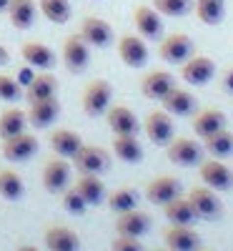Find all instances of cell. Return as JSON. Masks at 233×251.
<instances>
[{"instance_id":"1","label":"cell","mask_w":233,"mask_h":251,"mask_svg":"<svg viewBox=\"0 0 233 251\" xmlns=\"http://www.w3.org/2000/svg\"><path fill=\"white\" fill-rule=\"evenodd\" d=\"M111 100H113L111 83L103 80V78H95L86 86V91H83V111H86L91 118L105 116L108 108H111Z\"/></svg>"},{"instance_id":"2","label":"cell","mask_w":233,"mask_h":251,"mask_svg":"<svg viewBox=\"0 0 233 251\" xmlns=\"http://www.w3.org/2000/svg\"><path fill=\"white\" fill-rule=\"evenodd\" d=\"M73 166L80 171V174H95V176H103L111 171V156L105 149L100 146H80V151L73 156Z\"/></svg>"},{"instance_id":"3","label":"cell","mask_w":233,"mask_h":251,"mask_svg":"<svg viewBox=\"0 0 233 251\" xmlns=\"http://www.w3.org/2000/svg\"><path fill=\"white\" fill-rule=\"evenodd\" d=\"M158 55L165 63H173V66H183V63L193 55V40L186 33H171L161 38L158 43Z\"/></svg>"},{"instance_id":"4","label":"cell","mask_w":233,"mask_h":251,"mask_svg":"<svg viewBox=\"0 0 233 251\" xmlns=\"http://www.w3.org/2000/svg\"><path fill=\"white\" fill-rule=\"evenodd\" d=\"M198 176L208 188H213V191H231L233 188V171L223 163V158L201 161L198 163Z\"/></svg>"},{"instance_id":"5","label":"cell","mask_w":233,"mask_h":251,"mask_svg":"<svg viewBox=\"0 0 233 251\" xmlns=\"http://www.w3.org/2000/svg\"><path fill=\"white\" fill-rule=\"evenodd\" d=\"M213 75H216V63L208 55L193 53L181 66V78L188 83V86H206V83L213 80Z\"/></svg>"},{"instance_id":"6","label":"cell","mask_w":233,"mask_h":251,"mask_svg":"<svg viewBox=\"0 0 233 251\" xmlns=\"http://www.w3.org/2000/svg\"><path fill=\"white\" fill-rule=\"evenodd\" d=\"M143 131L148 136V141L156 146H168L173 138V116L168 111H151L143 121Z\"/></svg>"},{"instance_id":"7","label":"cell","mask_w":233,"mask_h":251,"mask_svg":"<svg viewBox=\"0 0 233 251\" xmlns=\"http://www.w3.org/2000/svg\"><path fill=\"white\" fill-rule=\"evenodd\" d=\"M165 156L171 163L183 166V169H190V166H198L203 161L201 146L193 138H171V143L165 146Z\"/></svg>"},{"instance_id":"8","label":"cell","mask_w":233,"mask_h":251,"mask_svg":"<svg viewBox=\"0 0 233 251\" xmlns=\"http://www.w3.org/2000/svg\"><path fill=\"white\" fill-rule=\"evenodd\" d=\"M188 201L193 203L198 219H218L221 211H223V203L218 199V191H213V188L208 186H193L188 191Z\"/></svg>"},{"instance_id":"9","label":"cell","mask_w":233,"mask_h":251,"mask_svg":"<svg viewBox=\"0 0 233 251\" xmlns=\"http://www.w3.org/2000/svg\"><path fill=\"white\" fill-rule=\"evenodd\" d=\"M63 63L70 73H83L91 63V46L78 35H68L63 43Z\"/></svg>"},{"instance_id":"10","label":"cell","mask_w":233,"mask_h":251,"mask_svg":"<svg viewBox=\"0 0 233 251\" xmlns=\"http://www.w3.org/2000/svg\"><path fill=\"white\" fill-rule=\"evenodd\" d=\"M118 55L128 68H143L148 63V46H145V38L133 35V33H125L118 40Z\"/></svg>"},{"instance_id":"11","label":"cell","mask_w":233,"mask_h":251,"mask_svg":"<svg viewBox=\"0 0 233 251\" xmlns=\"http://www.w3.org/2000/svg\"><path fill=\"white\" fill-rule=\"evenodd\" d=\"M133 25L140 38L145 40H161L163 38V20L153 5H136L133 10Z\"/></svg>"},{"instance_id":"12","label":"cell","mask_w":233,"mask_h":251,"mask_svg":"<svg viewBox=\"0 0 233 251\" xmlns=\"http://www.w3.org/2000/svg\"><path fill=\"white\" fill-rule=\"evenodd\" d=\"M80 38L86 40L88 46H93V48H108L113 43V28H111L108 20L88 15L80 23Z\"/></svg>"},{"instance_id":"13","label":"cell","mask_w":233,"mask_h":251,"mask_svg":"<svg viewBox=\"0 0 233 251\" xmlns=\"http://www.w3.org/2000/svg\"><path fill=\"white\" fill-rule=\"evenodd\" d=\"M105 118H108V126H111L113 136H138V131H140L138 116L128 106H123V103L111 106L108 113H105Z\"/></svg>"},{"instance_id":"14","label":"cell","mask_w":233,"mask_h":251,"mask_svg":"<svg viewBox=\"0 0 233 251\" xmlns=\"http://www.w3.org/2000/svg\"><path fill=\"white\" fill-rule=\"evenodd\" d=\"M35 153H38V138L30 133H18L13 138H3V156L10 163L30 161Z\"/></svg>"},{"instance_id":"15","label":"cell","mask_w":233,"mask_h":251,"mask_svg":"<svg viewBox=\"0 0 233 251\" xmlns=\"http://www.w3.org/2000/svg\"><path fill=\"white\" fill-rule=\"evenodd\" d=\"M173 88H176V78L168 71H151L140 80V93L148 100H163Z\"/></svg>"},{"instance_id":"16","label":"cell","mask_w":233,"mask_h":251,"mask_svg":"<svg viewBox=\"0 0 233 251\" xmlns=\"http://www.w3.org/2000/svg\"><path fill=\"white\" fill-rule=\"evenodd\" d=\"M148 231H151V216H148L145 211H140V208L118 214V219H116V234L118 236H136V239H140Z\"/></svg>"},{"instance_id":"17","label":"cell","mask_w":233,"mask_h":251,"mask_svg":"<svg viewBox=\"0 0 233 251\" xmlns=\"http://www.w3.org/2000/svg\"><path fill=\"white\" fill-rule=\"evenodd\" d=\"M68 181H70V166L66 163V158H53L46 163L43 169V186L48 194H63L68 188Z\"/></svg>"},{"instance_id":"18","label":"cell","mask_w":233,"mask_h":251,"mask_svg":"<svg viewBox=\"0 0 233 251\" xmlns=\"http://www.w3.org/2000/svg\"><path fill=\"white\" fill-rule=\"evenodd\" d=\"M178 196H181V183L173 176H158L145 186V199L156 206H165L168 201H173Z\"/></svg>"},{"instance_id":"19","label":"cell","mask_w":233,"mask_h":251,"mask_svg":"<svg viewBox=\"0 0 233 251\" xmlns=\"http://www.w3.org/2000/svg\"><path fill=\"white\" fill-rule=\"evenodd\" d=\"M163 241H165L168 249H173V251H196L201 246V236L190 226H181V224L168 226L163 231Z\"/></svg>"},{"instance_id":"20","label":"cell","mask_w":233,"mask_h":251,"mask_svg":"<svg viewBox=\"0 0 233 251\" xmlns=\"http://www.w3.org/2000/svg\"><path fill=\"white\" fill-rule=\"evenodd\" d=\"M226 126H228L226 113L218 111V108H203V111H198V113L193 116V131H196V136H198L201 141H206L208 136L223 131Z\"/></svg>"},{"instance_id":"21","label":"cell","mask_w":233,"mask_h":251,"mask_svg":"<svg viewBox=\"0 0 233 251\" xmlns=\"http://www.w3.org/2000/svg\"><path fill=\"white\" fill-rule=\"evenodd\" d=\"M20 55H23V60L28 63L30 68H38V71H50V68L55 66V53H53L46 43H40V40L23 43V48H20Z\"/></svg>"},{"instance_id":"22","label":"cell","mask_w":233,"mask_h":251,"mask_svg":"<svg viewBox=\"0 0 233 251\" xmlns=\"http://www.w3.org/2000/svg\"><path fill=\"white\" fill-rule=\"evenodd\" d=\"M60 116V103L58 98H46V100H35L30 103V111H28V123L35 126V128H48V126Z\"/></svg>"},{"instance_id":"23","label":"cell","mask_w":233,"mask_h":251,"mask_svg":"<svg viewBox=\"0 0 233 251\" xmlns=\"http://www.w3.org/2000/svg\"><path fill=\"white\" fill-rule=\"evenodd\" d=\"M161 103H163V111H168L171 116H178V118L190 116V113L196 111V106H198L196 98H193V93H188L186 88H178V86L168 93Z\"/></svg>"},{"instance_id":"24","label":"cell","mask_w":233,"mask_h":251,"mask_svg":"<svg viewBox=\"0 0 233 251\" xmlns=\"http://www.w3.org/2000/svg\"><path fill=\"white\" fill-rule=\"evenodd\" d=\"M46 246L48 251H78L80 236L68 226H50L46 231Z\"/></svg>"},{"instance_id":"25","label":"cell","mask_w":233,"mask_h":251,"mask_svg":"<svg viewBox=\"0 0 233 251\" xmlns=\"http://www.w3.org/2000/svg\"><path fill=\"white\" fill-rule=\"evenodd\" d=\"M163 214H165V219L171 221V224H181V226H190V224L198 219L196 208H193V203L188 201V196H186V199L178 196V199H173V201H168V203L163 206Z\"/></svg>"},{"instance_id":"26","label":"cell","mask_w":233,"mask_h":251,"mask_svg":"<svg viewBox=\"0 0 233 251\" xmlns=\"http://www.w3.org/2000/svg\"><path fill=\"white\" fill-rule=\"evenodd\" d=\"M83 146V138L75 133V131H68V128H60V131H53L50 133V149L60 156V158H73Z\"/></svg>"},{"instance_id":"27","label":"cell","mask_w":233,"mask_h":251,"mask_svg":"<svg viewBox=\"0 0 233 251\" xmlns=\"http://www.w3.org/2000/svg\"><path fill=\"white\" fill-rule=\"evenodd\" d=\"M55 93H58V80H55V75H50V73L33 75L30 83L25 86V98H28V103L53 98Z\"/></svg>"},{"instance_id":"28","label":"cell","mask_w":233,"mask_h":251,"mask_svg":"<svg viewBox=\"0 0 233 251\" xmlns=\"http://www.w3.org/2000/svg\"><path fill=\"white\" fill-rule=\"evenodd\" d=\"M113 153L123 163H140L143 146H140L138 136H113Z\"/></svg>"},{"instance_id":"29","label":"cell","mask_w":233,"mask_h":251,"mask_svg":"<svg viewBox=\"0 0 233 251\" xmlns=\"http://www.w3.org/2000/svg\"><path fill=\"white\" fill-rule=\"evenodd\" d=\"M8 18H10L13 28L28 30L35 23V3H33V0H10Z\"/></svg>"},{"instance_id":"30","label":"cell","mask_w":233,"mask_h":251,"mask_svg":"<svg viewBox=\"0 0 233 251\" xmlns=\"http://www.w3.org/2000/svg\"><path fill=\"white\" fill-rule=\"evenodd\" d=\"M75 188L88 201V206H98L105 199V186H103L100 176H95V174H80V178L75 181Z\"/></svg>"},{"instance_id":"31","label":"cell","mask_w":233,"mask_h":251,"mask_svg":"<svg viewBox=\"0 0 233 251\" xmlns=\"http://www.w3.org/2000/svg\"><path fill=\"white\" fill-rule=\"evenodd\" d=\"M28 128V113L20 108H8L0 116V138H13L18 133H25Z\"/></svg>"},{"instance_id":"32","label":"cell","mask_w":233,"mask_h":251,"mask_svg":"<svg viewBox=\"0 0 233 251\" xmlns=\"http://www.w3.org/2000/svg\"><path fill=\"white\" fill-rule=\"evenodd\" d=\"M193 10L203 25H218L226 15V3L223 0H193Z\"/></svg>"},{"instance_id":"33","label":"cell","mask_w":233,"mask_h":251,"mask_svg":"<svg viewBox=\"0 0 233 251\" xmlns=\"http://www.w3.org/2000/svg\"><path fill=\"white\" fill-rule=\"evenodd\" d=\"M38 8H40V13H43L50 23H55V25L68 23L70 15H73V8H70L68 0H38Z\"/></svg>"},{"instance_id":"34","label":"cell","mask_w":233,"mask_h":251,"mask_svg":"<svg viewBox=\"0 0 233 251\" xmlns=\"http://www.w3.org/2000/svg\"><path fill=\"white\" fill-rule=\"evenodd\" d=\"M105 201H108V208H111L113 214H125V211L138 208V194L133 191V188H128V186L116 188L113 194L105 196Z\"/></svg>"},{"instance_id":"35","label":"cell","mask_w":233,"mask_h":251,"mask_svg":"<svg viewBox=\"0 0 233 251\" xmlns=\"http://www.w3.org/2000/svg\"><path fill=\"white\" fill-rule=\"evenodd\" d=\"M203 149L213 156V158H228L233 153V133L228 128L213 133V136H208L203 141Z\"/></svg>"},{"instance_id":"36","label":"cell","mask_w":233,"mask_h":251,"mask_svg":"<svg viewBox=\"0 0 233 251\" xmlns=\"http://www.w3.org/2000/svg\"><path fill=\"white\" fill-rule=\"evenodd\" d=\"M23 191H25V186H23L20 174H15L13 169L0 171V196H3L5 201H18L20 196H23Z\"/></svg>"},{"instance_id":"37","label":"cell","mask_w":233,"mask_h":251,"mask_svg":"<svg viewBox=\"0 0 233 251\" xmlns=\"http://www.w3.org/2000/svg\"><path fill=\"white\" fill-rule=\"evenodd\" d=\"M153 8L168 18H183L193 10V0H153Z\"/></svg>"},{"instance_id":"38","label":"cell","mask_w":233,"mask_h":251,"mask_svg":"<svg viewBox=\"0 0 233 251\" xmlns=\"http://www.w3.org/2000/svg\"><path fill=\"white\" fill-rule=\"evenodd\" d=\"M60 196H63V206H66V211H68V214H73V216H83V214L88 211V201L80 196V191H78L75 186H68Z\"/></svg>"},{"instance_id":"39","label":"cell","mask_w":233,"mask_h":251,"mask_svg":"<svg viewBox=\"0 0 233 251\" xmlns=\"http://www.w3.org/2000/svg\"><path fill=\"white\" fill-rule=\"evenodd\" d=\"M25 96L23 86H20V80L5 75V73H0V100H5V103H15Z\"/></svg>"},{"instance_id":"40","label":"cell","mask_w":233,"mask_h":251,"mask_svg":"<svg viewBox=\"0 0 233 251\" xmlns=\"http://www.w3.org/2000/svg\"><path fill=\"white\" fill-rule=\"evenodd\" d=\"M111 251H143V244L136 236H116Z\"/></svg>"},{"instance_id":"41","label":"cell","mask_w":233,"mask_h":251,"mask_svg":"<svg viewBox=\"0 0 233 251\" xmlns=\"http://www.w3.org/2000/svg\"><path fill=\"white\" fill-rule=\"evenodd\" d=\"M223 91L233 96V68H228L226 75H223Z\"/></svg>"},{"instance_id":"42","label":"cell","mask_w":233,"mask_h":251,"mask_svg":"<svg viewBox=\"0 0 233 251\" xmlns=\"http://www.w3.org/2000/svg\"><path fill=\"white\" fill-rule=\"evenodd\" d=\"M8 60H10V53L5 50V46H0V66H5Z\"/></svg>"},{"instance_id":"43","label":"cell","mask_w":233,"mask_h":251,"mask_svg":"<svg viewBox=\"0 0 233 251\" xmlns=\"http://www.w3.org/2000/svg\"><path fill=\"white\" fill-rule=\"evenodd\" d=\"M15 251H40V249H35V246H30V244H20Z\"/></svg>"},{"instance_id":"44","label":"cell","mask_w":233,"mask_h":251,"mask_svg":"<svg viewBox=\"0 0 233 251\" xmlns=\"http://www.w3.org/2000/svg\"><path fill=\"white\" fill-rule=\"evenodd\" d=\"M10 8V0H0V13H8Z\"/></svg>"},{"instance_id":"45","label":"cell","mask_w":233,"mask_h":251,"mask_svg":"<svg viewBox=\"0 0 233 251\" xmlns=\"http://www.w3.org/2000/svg\"><path fill=\"white\" fill-rule=\"evenodd\" d=\"M158 251H173V249H158Z\"/></svg>"},{"instance_id":"46","label":"cell","mask_w":233,"mask_h":251,"mask_svg":"<svg viewBox=\"0 0 233 251\" xmlns=\"http://www.w3.org/2000/svg\"><path fill=\"white\" fill-rule=\"evenodd\" d=\"M196 251H201V249H196Z\"/></svg>"}]
</instances>
